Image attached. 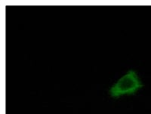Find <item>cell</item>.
<instances>
[{
  "label": "cell",
  "mask_w": 151,
  "mask_h": 114,
  "mask_svg": "<svg viewBox=\"0 0 151 114\" xmlns=\"http://www.w3.org/2000/svg\"><path fill=\"white\" fill-rule=\"evenodd\" d=\"M141 86L142 84L136 72L131 70L110 88V95L113 97H119L124 94L134 93Z\"/></svg>",
  "instance_id": "1"
}]
</instances>
